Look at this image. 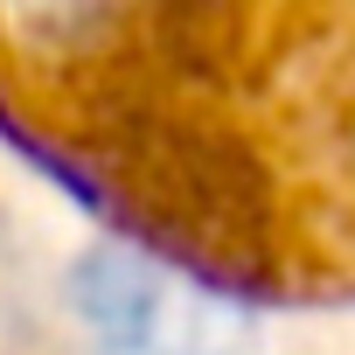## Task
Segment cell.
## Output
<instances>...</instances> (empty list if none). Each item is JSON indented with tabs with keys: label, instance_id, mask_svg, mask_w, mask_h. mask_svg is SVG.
Returning a JSON list of instances; mask_svg holds the SVG:
<instances>
[{
	"label": "cell",
	"instance_id": "6da1fadb",
	"mask_svg": "<svg viewBox=\"0 0 355 355\" xmlns=\"http://www.w3.org/2000/svg\"><path fill=\"white\" fill-rule=\"evenodd\" d=\"M77 355H244L251 306L139 244H84L63 272Z\"/></svg>",
	"mask_w": 355,
	"mask_h": 355
}]
</instances>
